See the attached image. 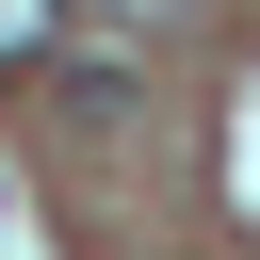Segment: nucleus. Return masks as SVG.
<instances>
[{
	"instance_id": "nucleus-2",
	"label": "nucleus",
	"mask_w": 260,
	"mask_h": 260,
	"mask_svg": "<svg viewBox=\"0 0 260 260\" xmlns=\"http://www.w3.org/2000/svg\"><path fill=\"white\" fill-rule=\"evenodd\" d=\"M130 16H179V0H130Z\"/></svg>"
},
{
	"instance_id": "nucleus-1",
	"label": "nucleus",
	"mask_w": 260,
	"mask_h": 260,
	"mask_svg": "<svg viewBox=\"0 0 260 260\" xmlns=\"http://www.w3.org/2000/svg\"><path fill=\"white\" fill-rule=\"evenodd\" d=\"M65 49V0H0V65H49Z\"/></svg>"
}]
</instances>
